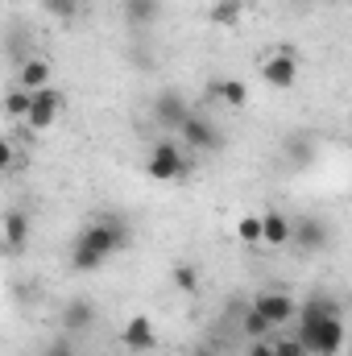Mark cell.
Listing matches in <instances>:
<instances>
[{
  "mask_svg": "<svg viewBox=\"0 0 352 356\" xmlns=\"http://www.w3.org/2000/svg\"><path fill=\"white\" fill-rule=\"evenodd\" d=\"M120 249H129V224L120 216L104 211L99 220H91L88 228L75 236V245H71V269L91 273V269H99L112 253H120Z\"/></svg>",
  "mask_w": 352,
  "mask_h": 356,
  "instance_id": "cell-1",
  "label": "cell"
},
{
  "mask_svg": "<svg viewBox=\"0 0 352 356\" xmlns=\"http://www.w3.org/2000/svg\"><path fill=\"white\" fill-rule=\"evenodd\" d=\"M311 356H340L349 348V332L340 315H315V319H298V336H294Z\"/></svg>",
  "mask_w": 352,
  "mask_h": 356,
  "instance_id": "cell-2",
  "label": "cell"
},
{
  "mask_svg": "<svg viewBox=\"0 0 352 356\" xmlns=\"http://www.w3.org/2000/svg\"><path fill=\"white\" fill-rule=\"evenodd\" d=\"M145 175L158 178V182H178L186 175V154H182V141H154L150 145V158H145Z\"/></svg>",
  "mask_w": 352,
  "mask_h": 356,
  "instance_id": "cell-3",
  "label": "cell"
},
{
  "mask_svg": "<svg viewBox=\"0 0 352 356\" xmlns=\"http://www.w3.org/2000/svg\"><path fill=\"white\" fill-rule=\"evenodd\" d=\"M262 79L269 83V88H278V91H286V88L298 83V54H294L286 42L262 63Z\"/></svg>",
  "mask_w": 352,
  "mask_h": 356,
  "instance_id": "cell-4",
  "label": "cell"
},
{
  "mask_svg": "<svg viewBox=\"0 0 352 356\" xmlns=\"http://www.w3.org/2000/svg\"><path fill=\"white\" fill-rule=\"evenodd\" d=\"M191 116H195V108H191V104H186L175 88H170V91H158V99H154V120H158L166 133H170V129L178 133Z\"/></svg>",
  "mask_w": 352,
  "mask_h": 356,
  "instance_id": "cell-5",
  "label": "cell"
},
{
  "mask_svg": "<svg viewBox=\"0 0 352 356\" xmlns=\"http://www.w3.org/2000/svg\"><path fill=\"white\" fill-rule=\"evenodd\" d=\"M178 137H182V145H191V149H203V154H216L220 145H224V137H220V129L203 116V112H195L182 129H178Z\"/></svg>",
  "mask_w": 352,
  "mask_h": 356,
  "instance_id": "cell-6",
  "label": "cell"
},
{
  "mask_svg": "<svg viewBox=\"0 0 352 356\" xmlns=\"http://www.w3.org/2000/svg\"><path fill=\"white\" fill-rule=\"evenodd\" d=\"M67 108V95L58 88H42L33 91V108H29V116H25V124L29 129H50L54 120H58V112Z\"/></svg>",
  "mask_w": 352,
  "mask_h": 356,
  "instance_id": "cell-7",
  "label": "cell"
},
{
  "mask_svg": "<svg viewBox=\"0 0 352 356\" xmlns=\"http://www.w3.org/2000/svg\"><path fill=\"white\" fill-rule=\"evenodd\" d=\"M290 245H298L303 253H323L328 245H332V228L319 220V216H298L294 220V241Z\"/></svg>",
  "mask_w": 352,
  "mask_h": 356,
  "instance_id": "cell-8",
  "label": "cell"
},
{
  "mask_svg": "<svg viewBox=\"0 0 352 356\" xmlns=\"http://www.w3.org/2000/svg\"><path fill=\"white\" fill-rule=\"evenodd\" d=\"M253 307L262 311L273 327H282V323H290V319L298 315V302H294L290 294H282V290H262V294L253 298Z\"/></svg>",
  "mask_w": 352,
  "mask_h": 356,
  "instance_id": "cell-9",
  "label": "cell"
},
{
  "mask_svg": "<svg viewBox=\"0 0 352 356\" xmlns=\"http://www.w3.org/2000/svg\"><path fill=\"white\" fill-rule=\"evenodd\" d=\"M262 224H265V245H269V249H282V245L294 241V220H286L278 207H265Z\"/></svg>",
  "mask_w": 352,
  "mask_h": 356,
  "instance_id": "cell-10",
  "label": "cell"
},
{
  "mask_svg": "<svg viewBox=\"0 0 352 356\" xmlns=\"http://www.w3.org/2000/svg\"><path fill=\"white\" fill-rule=\"evenodd\" d=\"M25 241H29V216H25L21 207L4 211V249L17 257V253L25 249Z\"/></svg>",
  "mask_w": 352,
  "mask_h": 356,
  "instance_id": "cell-11",
  "label": "cell"
},
{
  "mask_svg": "<svg viewBox=\"0 0 352 356\" xmlns=\"http://www.w3.org/2000/svg\"><path fill=\"white\" fill-rule=\"evenodd\" d=\"M91 319H95V307H91L88 298H71V302L63 307V315H58V323H63V332H67V336L88 332Z\"/></svg>",
  "mask_w": 352,
  "mask_h": 356,
  "instance_id": "cell-12",
  "label": "cell"
},
{
  "mask_svg": "<svg viewBox=\"0 0 352 356\" xmlns=\"http://www.w3.org/2000/svg\"><path fill=\"white\" fill-rule=\"evenodd\" d=\"M125 344H129L133 353H150V348L158 344V332H154V323H150L145 315H133V319L125 323Z\"/></svg>",
  "mask_w": 352,
  "mask_h": 356,
  "instance_id": "cell-13",
  "label": "cell"
},
{
  "mask_svg": "<svg viewBox=\"0 0 352 356\" xmlns=\"http://www.w3.org/2000/svg\"><path fill=\"white\" fill-rule=\"evenodd\" d=\"M17 88H25V91L50 88V63L46 58H25L21 71H17Z\"/></svg>",
  "mask_w": 352,
  "mask_h": 356,
  "instance_id": "cell-14",
  "label": "cell"
},
{
  "mask_svg": "<svg viewBox=\"0 0 352 356\" xmlns=\"http://www.w3.org/2000/svg\"><path fill=\"white\" fill-rule=\"evenodd\" d=\"M207 91H211V95H220L232 112H241V108L249 104V88H245L241 79H211V88H207Z\"/></svg>",
  "mask_w": 352,
  "mask_h": 356,
  "instance_id": "cell-15",
  "label": "cell"
},
{
  "mask_svg": "<svg viewBox=\"0 0 352 356\" xmlns=\"http://www.w3.org/2000/svg\"><path fill=\"white\" fill-rule=\"evenodd\" d=\"M162 17V0H125V21L129 25H154Z\"/></svg>",
  "mask_w": 352,
  "mask_h": 356,
  "instance_id": "cell-16",
  "label": "cell"
},
{
  "mask_svg": "<svg viewBox=\"0 0 352 356\" xmlns=\"http://www.w3.org/2000/svg\"><path fill=\"white\" fill-rule=\"evenodd\" d=\"M241 327H245V336H249V340H269V332H273V323L265 319L253 302H249V307H241Z\"/></svg>",
  "mask_w": 352,
  "mask_h": 356,
  "instance_id": "cell-17",
  "label": "cell"
},
{
  "mask_svg": "<svg viewBox=\"0 0 352 356\" xmlns=\"http://www.w3.org/2000/svg\"><path fill=\"white\" fill-rule=\"evenodd\" d=\"M315 315H340V302L328 294H311L307 302H298V319H315Z\"/></svg>",
  "mask_w": 352,
  "mask_h": 356,
  "instance_id": "cell-18",
  "label": "cell"
},
{
  "mask_svg": "<svg viewBox=\"0 0 352 356\" xmlns=\"http://www.w3.org/2000/svg\"><path fill=\"white\" fill-rule=\"evenodd\" d=\"M29 108H33V91L8 88V95H4V112H8L13 120H25V116H29Z\"/></svg>",
  "mask_w": 352,
  "mask_h": 356,
  "instance_id": "cell-19",
  "label": "cell"
},
{
  "mask_svg": "<svg viewBox=\"0 0 352 356\" xmlns=\"http://www.w3.org/2000/svg\"><path fill=\"white\" fill-rule=\"evenodd\" d=\"M241 13H245V0H216L207 17H211V25H237Z\"/></svg>",
  "mask_w": 352,
  "mask_h": 356,
  "instance_id": "cell-20",
  "label": "cell"
},
{
  "mask_svg": "<svg viewBox=\"0 0 352 356\" xmlns=\"http://www.w3.org/2000/svg\"><path fill=\"white\" fill-rule=\"evenodd\" d=\"M237 236H241L245 245H265V224H262V216H241V220H237Z\"/></svg>",
  "mask_w": 352,
  "mask_h": 356,
  "instance_id": "cell-21",
  "label": "cell"
},
{
  "mask_svg": "<svg viewBox=\"0 0 352 356\" xmlns=\"http://www.w3.org/2000/svg\"><path fill=\"white\" fill-rule=\"evenodd\" d=\"M170 277H175V286L182 294H199V269L191 266V261H178V266L170 269Z\"/></svg>",
  "mask_w": 352,
  "mask_h": 356,
  "instance_id": "cell-22",
  "label": "cell"
},
{
  "mask_svg": "<svg viewBox=\"0 0 352 356\" xmlns=\"http://www.w3.org/2000/svg\"><path fill=\"white\" fill-rule=\"evenodd\" d=\"M42 8H46L50 17H58V21L79 17V0H42Z\"/></svg>",
  "mask_w": 352,
  "mask_h": 356,
  "instance_id": "cell-23",
  "label": "cell"
},
{
  "mask_svg": "<svg viewBox=\"0 0 352 356\" xmlns=\"http://www.w3.org/2000/svg\"><path fill=\"white\" fill-rule=\"evenodd\" d=\"M286 154H290L294 162H311V154H315V149H311V141H307V137H290V141H286Z\"/></svg>",
  "mask_w": 352,
  "mask_h": 356,
  "instance_id": "cell-24",
  "label": "cell"
},
{
  "mask_svg": "<svg viewBox=\"0 0 352 356\" xmlns=\"http://www.w3.org/2000/svg\"><path fill=\"white\" fill-rule=\"evenodd\" d=\"M273 348H278V356H311L294 336H286V340H273Z\"/></svg>",
  "mask_w": 352,
  "mask_h": 356,
  "instance_id": "cell-25",
  "label": "cell"
},
{
  "mask_svg": "<svg viewBox=\"0 0 352 356\" xmlns=\"http://www.w3.org/2000/svg\"><path fill=\"white\" fill-rule=\"evenodd\" d=\"M46 356H75V344H71L67 336H58V340L46 344Z\"/></svg>",
  "mask_w": 352,
  "mask_h": 356,
  "instance_id": "cell-26",
  "label": "cell"
},
{
  "mask_svg": "<svg viewBox=\"0 0 352 356\" xmlns=\"http://www.w3.org/2000/svg\"><path fill=\"white\" fill-rule=\"evenodd\" d=\"M249 356H278V348H273V340H253Z\"/></svg>",
  "mask_w": 352,
  "mask_h": 356,
  "instance_id": "cell-27",
  "label": "cell"
},
{
  "mask_svg": "<svg viewBox=\"0 0 352 356\" xmlns=\"http://www.w3.org/2000/svg\"><path fill=\"white\" fill-rule=\"evenodd\" d=\"M191 356H216V353H211V348H195Z\"/></svg>",
  "mask_w": 352,
  "mask_h": 356,
  "instance_id": "cell-28",
  "label": "cell"
},
{
  "mask_svg": "<svg viewBox=\"0 0 352 356\" xmlns=\"http://www.w3.org/2000/svg\"><path fill=\"white\" fill-rule=\"evenodd\" d=\"M349 348H352V336H349Z\"/></svg>",
  "mask_w": 352,
  "mask_h": 356,
  "instance_id": "cell-29",
  "label": "cell"
}]
</instances>
